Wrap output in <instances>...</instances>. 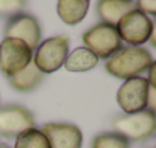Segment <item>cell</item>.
<instances>
[{"instance_id": "obj_1", "label": "cell", "mask_w": 156, "mask_h": 148, "mask_svg": "<svg viewBox=\"0 0 156 148\" xmlns=\"http://www.w3.org/2000/svg\"><path fill=\"white\" fill-rule=\"evenodd\" d=\"M151 64L153 57L145 47L124 46L106 61L104 69L112 77L126 81L147 72Z\"/></svg>"}, {"instance_id": "obj_2", "label": "cell", "mask_w": 156, "mask_h": 148, "mask_svg": "<svg viewBox=\"0 0 156 148\" xmlns=\"http://www.w3.org/2000/svg\"><path fill=\"white\" fill-rule=\"evenodd\" d=\"M81 40L84 47L89 49L98 60H109L122 47V41L119 38L116 26L101 22L87 29L83 34Z\"/></svg>"}, {"instance_id": "obj_3", "label": "cell", "mask_w": 156, "mask_h": 148, "mask_svg": "<svg viewBox=\"0 0 156 148\" xmlns=\"http://www.w3.org/2000/svg\"><path fill=\"white\" fill-rule=\"evenodd\" d=\"M113 130L129 142H144L156 133V115L150 110H142L118 116L113 121Z\"/></svg>"}, {"instance_id": "obj_4", "label": "cell", "mask_w": 156, "mask_h": 148, "mask_svg": "<svg viewBox=\"0 0 156 148\" xmlns=\"http://www.w3.org/2000/svg\"><path fill=\"white\" fill-rule=\"evenodd\" d=\"M69 44L70 40L67 35H55L46 38L44 41H40L38 47L35 49V55H32V63L43 75L52 73L64 64L69 53Z\"/></svg>"}, {"instance_id": "obj_5", "label": "cell", "mask_w": 156, "mask_h": 148, "mask_svg": "<svg viewBox=\"0 0 156 148\" xmlns=\"http://www.w3.org/2000/svg\"><path fill=\"white\" fill-rule=\"evenodd\" d=\"M116 31L121 41L127 43L129 46H141L150 40L151 34L154 32V26L150 17L135 8L116 23Z\"/></svg>"}, {"instance_id": "obj_6", "label": "cell", "mask_w": 156, "mask_h": 148, "mask_svg": "<svg viewBox=\"0 0 156 148\" xmlns=\"http://www.w3.org/2000/svg\"><path fill=\"white\" fill-rule=\"evenodd\" d=\"M32 61V50L17 38H3L0 43V72L6 78L16 77Z\"/></svg>"}, {"instance_id": "obj_7", "label": "cell", "mask_w": 156, "mask_h": 148, "mask_svg": "<svg viewBox=\"0 0 156 148\" xmlns=\"http://www.w3.org/2000/svg\"><path fill=\"white\" fill-rule=\"evenodd\" d=\"M148 83L142 77L126 80L116 92V101L126 115L147 110Z\"/></svg>"}, {"instance_id": "obj_8", "label": "cell", "mask_w": 156, "mask_h": 148, "mask_svg": "<svg viewBox=\"0 0 156 148\" xmlns=\"http://www.w3.org/2000/svg\"><path fill=\"white\" fill-rule=\"evenodd\" d=\"M34 127L35 118L26 107L19 104H6L0 107V136L17 137L20 133Z\"/></svg>"}, {"instance_id": "obj_9", "label": "cell", "mask_w": 156, "mask_h": 148, "mask_svg": "<svg viewBox=\"0 0 156 148\" xmlns=\"http://www.w3.org/2000/svg\"><path fill=\"white\" fill-rule=\"evenodd\" d=\"M5 38L22 40L34 52L41 41V26L34 15L20 12L8 20L5 26Z\"/></svg>"}, {"instance_id": "obj_10", "label": "cell", "mask_w": 156, "mask_h": 148, "mask_svg": "<svg viewBox=\"0 0 156 148\" xmlns=\"http://www.w3.org/2000/svg\"><path fill=\"white\" fill-rule=\"evenodd\" d=\"M40 131L46 136L51 148H81L83 133L70 122H49Z\"/></svg>"}, {"instance_id": "obj_11", "label": "cell", "mask_w": 156, "mask_h": 148, "mask_svg": "<svg viewBox=\"0 0 156 148\" xmlns=\"http://www.w3.org/2000/svg\"><path fill=\"white\" fill-rule=\"evenodd\" d=\"M133 9L135 2L132 0H101L97 3V14L101 23H109L113 26H116V23Z\"/></svg>"}, {"instance_id": "obj_12", "label": "cell", "mask_w": 156, "mask_h": 148, "mask_svg": "<svg viewBox=\"0 0 156 148\" xmlns=\"http://www.w3.org/2000/svg\"><path fill=\"white\" fill-rule=\"evenodd\" d=\"M90 3L87 0H60L57 3V14L66 25H78L87 14Z\"/></svg>"}, {"instance_id": "obj_13", "label": "cell", "mask_w": 156, "mask_h": 148, "mask_svg": "<svg viewBox=\"0 0 156 148\" xmlns=\"http://www.w3.org/2000/svg\"><path fill=\"white\" fill-rule=\"evenodd\" d=\"M43 78H44V75L31 61L26 69H23L20 73H17L16 77L8 78V81H9V86L14 90L22 92V93H28V92H32L34 89H37L41 84Z\"/></svg>"}, {"instance_id": "obj_14", "label": "cell", "mask_w": 156, "mask_h": 148, "mask_svg": "<svg viewBox=\"0 0 156 148\" xmlns=\"http://www.w3.org/2000/svg\"><path fill=\"white\" fill-rule=\"evenodd\" d=\"M98 64V58L84 46L83 47H76L70 53H67L64 67L67 72H87L92 70Z\"/></svg>"}, {"instance_id": "obj_15", "label": "cell", "mask_w": 156, "mask_h": 148, "mask_svg": "<svg viewBox=\"0 0 156 148\" xmlns=\"http://www.w3.org/2000/svg\"><path fill=\"white\" fill-rule=\"evenodd\" d=\"M14 148H51L46 136L38 128H29L16 137Z\"/></svg>"}, {"instance_id": "obj_16", "label": "cell", "mask_w": 156, "mask_h": 148, "mask_svg": "<svg viewBox=\"0 0 156 148\" xmlns=\"http://www.w3.org/2000/svg\"><path fill=\"white\" fill-rule=\"evenodd\" d=\"M92 148H130V142L115 131H104L94 137Z\"/></svg>"}, {"instance_id": "obj_17", "label": "cell", "mask_w": 156, "mask_h": 148, "mask_svg": "<svg viewBox=\"0 0 156 148\" xmlns=\"http://www.w3.org/2000/svg\"><path fill=\"white\" fill-rule=\"evenodd\" d=\"M26 2L23 0H0V19H11L20 14Z\"/></svg>"}, {"instance_id": "obj_18", "label": "cell", "mask_w": 156, "mask_h": 148, "mask_svg": "<svg viewBox=\"0 0 156 148\" xmlns=\"http://www.w3.org/2000/svg\"><path fill=\"white\" fill-rule=\"evenodd\" d=\"M135 6H138L136 9L144 12L147 17L156 14V2L154 0H141V2H135Z\"/></svg>"}, {"instance_id": "obj_19", "label": "cell", "mask_w": 156, "mask_h": 148, "mask_svg": "<svg viewBox=\"0 0 156 148\" xmlns=\"http://www.w3.org/2000/svg\"><path fill=\"white\" fill-rule=\"evenodd\" d=\"M156 108V87L148 86V93H147V110L154 113Z\"/></svg>"}, {"instance_id": "obj_20", "label": "cell", "mask_w": 156, "mask_h": 148, "mask_svg": "<svg viewBox=\"0 0 156 148\" xmlns=\"http://www.w3.org/2000/svg\"><path fill=\"white\" fill-rule=\"evenodd\" d=\"M0 148H11V146L6 145V143H0Z\"/></svg>"}]
</instances>
